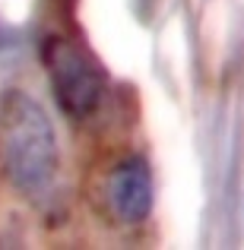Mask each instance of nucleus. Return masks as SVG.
Returning a JSON list of instances; mask_svg holds the SVG:
<instances>
[{"mask_svg":"<svg viewBox=\"0 0 244 250\" xmlns=\"http://www.w3.org/2000/svg\"><path fill=\"white\" fill-rule=\"evenodd\" d=\"M42 61L57 108L73 121L95 114L108 92V76L98 57L67 35H48L42 42Z\"/></svg>","mask_w":244,"mask_h":250,"instance_id":"nucleus-2","label":"nucleus"},{"mask_svg":"<svg viewBox=\"0 0 244 250\" xmlns=\"http://www.w3.org/2000/svg\"><path fill=\"white\" fill-rule=\"evenodd\" d=\"M0 44H3V42H0Z\"/></svg>","mask_w":244,"mask_h":250,"instance_id":"nucleus-4","label":"nucleus"},{"mask_svg":"<svg viewBox=\"0 0 244 250\" xmlns=\"http://www.w3.org/2000/svg\"><path fill=\"white\" fill-rule=\"evenodd\" d=\"M0 149L10 184L29 200L48 193L57 177V140L44 108L22 89L0 95Z\"/></svg>","mask_w":244,"mask_h":250,"instance_id":"nucleus-1","label":"nucleus"},{"mask_svg":"<svg viewBox=\"0 0 244 250\" xmlns=\"http://www.w3.org/2000/svg\"><path fill=\"white\" fill-rule=\"evenodd\" d=\"M108 203L114 215L127 225L149 219V212H153V174H149V165L143 159H127L111 171Z\"/></svg>","mask_w":244,"mask_h":250,"instance_id":"nucleus-3","label":"nucleus"}]
</instances>
